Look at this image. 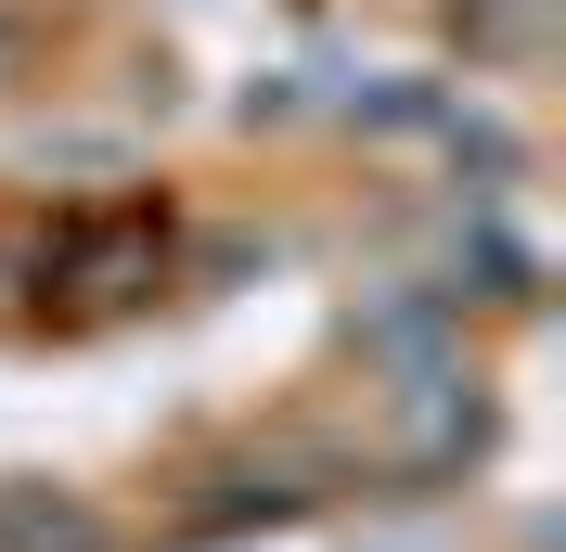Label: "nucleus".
<instances>
[{
    "label": "nucleus",
    "mask_w": 566,
    "mask_h": 552,
    "mask_svg": "<svg viewBox=\"0 0 566 552\" xmlns=\"http://www.w3.org/2000/svg\"><path fill=\"white\" fill-rule=\"evenodd\" d=\"M0 552H116L77 488H0Z\"/></svg>",
    "instance_id": "f257e3e1"
}]
</instances>
